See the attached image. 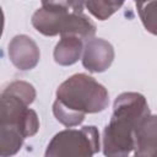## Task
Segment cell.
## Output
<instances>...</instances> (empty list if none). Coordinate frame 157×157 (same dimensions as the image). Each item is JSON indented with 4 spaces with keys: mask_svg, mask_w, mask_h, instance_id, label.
<instances>
[{
    "mask_svg": "<svg viewBox=\"0 0 157 157\" xmlns=\"http://www.w3.org/2000/svg\"><path fill=\"white\" fill-rule=\"evenodd\" d=\"M108 103L104 86L86 74H76L59 86L53 112L61 124L75 126L83 121L87 113L102 112Z\"/></svg>",
    "mask_w": 157,
    "mask_h": 157,
    "instance_id": "cell-1",
    "label": "cell"
},
{
    "mask_svg": "<svg viewBox=\"0 0 157 157\" xmlns=\"http://www.w3.org/2000/svg\"><path fill=\"white\" fill-rule=\"evenodd\" d=\"M148 114V105L142 94L125 92L117 97L110 123L104 130V155H129L135 148V130Z\"/></svg>",
    "mask_w": 157,
    "mask_h": 157,
    "instance_id": "cell-2",
    "label": "cell"
},
{
    "mask_svg": "<svg viewBox=\"0 0 157 157\" xmlns=\"http://www.w3.org/2000/svg\"><path fill=\"white\" fill-rule=\"evenodd\" d=\"M36 92L32 85L16 81L1 93V129H12L23 137L32 136L39 128L34 110L27 108L33 102Z\"/></svg>",
    "mask_w": 157,
    "mask_h": 157,
    "instance_id": "cell-3",
    "label": "cell"
},
{
    "mask_svg": "<svg viewBox=\"0 0 157 157\" xmlns=\"http://www.w3.org/2000/svg\"><path fill=\"white\" fill-rule=\"evenodd\" d=\"M32 25L44 36H75L82 40H90L96 33V26L82 12L50 6L38 9L32 16Z\"/></svg>",
    "mask_w": 157,
    "mask_h": 157,
    "instance_id": "cell-4",
    "label": "cell"
},
{
    "mask_svg": "<svg viewBox=\"0 0 157 157\" xmlns=\"http://www.w3.org/2000/svg\"><path fill=\"white\" fill-rule=\"evenodd\" d=\"M99 151V132L96 126L60 131L48 145L45 156H92Z\"/></svg>",
    "mask_w": 157,
    "mask_h": 157,
    "instance_id": "cell-5",
    "label": "cell"
},
{
    "mask_svg": "<svg viewBox=\"0 0 157 157\" xmlns=\"http://www.w3.org/2000/svg\"><path fill=\"white\" fill-rule=\"evenodd\" d=\"M114 58L113 47L104 39H90L85 47L82 64L92 72H102L107 70Z\"/></svg>",
    "mask_w": 157,
    "mask_h": 157,
    "instance_id": "cell-6",
    "label": "cell"
},
{
    "mask_svg": "<svg viewBox=\"0 0 157 157\" xmlns=\"http://www.w3.org/2000/svg\"><path fill=\"white\" fill-rule=\"evenodd\" d=\"M9 56L16 67L29 70L36 66L39 59V50L27 36H16L9 44Z\"/></svg>",
    "mask_w": 157,
    "mask_h": 157,
    "instance_id": "cell-7",
    "label": "cell"
},
{
    "mask_svg": "<svg viewBox=\"0 0 157 157\" xmlns=\"http://www.w3.org/2000/svg\"><path fill=\"white\" fill-rule=\"evenodd\" d=\"M135 155L157 156V115L145 117L135 130Z\"/></svg>",
    "mask_w": 157,
    "mask_h": 157,
    "instance_id": "cell-8",
    "label": "cell"
},
{
    "mask_svg": "<svg viewBox=\"0 0 157 157\" xmlns=\"http://www.w3.org/2000/svg\"><path fill=\"white\" fill-rule=\"evenodd\" d=\"M82 52V39L75 36L61 37L54 50V59L60 65H71L76 63Z\"/></svg>",
    "mask_w": 157,
    "mask_h": 157,
    "instance_id": "cell-9",
    "label": "cell"
},
{
    "mask_svg": "<svg viewBox=\"0 0 157 157\" xmlns=\"http://www.w3.org/2000/svg\"><path fill=\"white\" fill-rule=\"evenodd\" d=\"M125 0H87L88 11L98 20L104 21L121 7Z\"/></svg>",
    "mask_w": 157,
    "mask_h": 157,
    "instance_id": "cell-10",
    "label": "cell"
},
{
    "mask_svg": "<svg viewBox=\"0 0 157 157\" xmlns=\"http://www.w3.org/2000/svg\"><path fill=\"white\" fill-rule=\"evenodd\" d=\"M136 7L145 28L157 36V0H147Z\"/></svg>",
    "mask_w": 157,
    "mask_h": 157,
    "instance_id": "cell-11",
    "label": "cell"
},
{
    "mask_svg": "<svg viewBox=\"0 0 157 157\" xmlns=\"http://www.w3.org/2000/svg\"><path fill=\"white\" fill-rule=\"evenodd\" d=\"M87 0H42L43 6L59 7L71 12H82Z\"/></svg>",
    "mask_w": 157,
    "mask_h": 157,
    "instance_id": "cell-12",
    "label": "cell"
},
{
    "mask_svg": "<svg viewBox=\"0 0 157 157\" xmlns=\"http://www.w3.org/2000/svg\"><path fill=\"white\" fill-rule=\"evenodd\" d=\"M145 1H147V0H135V2H136V5H140V4H142V2H145Z\"/></svg>",
    "mask_w": 157,
    "mask_h": 157,
    "instance_id": "cell-13",
    "label": "cell"
}]
</instances>
